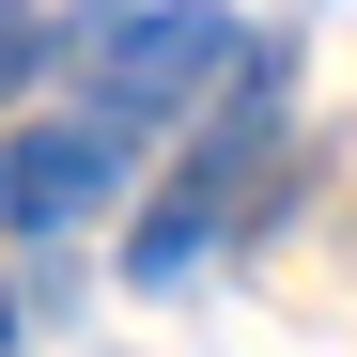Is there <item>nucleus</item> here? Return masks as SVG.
<instances>
[{
    "instance_id": "obj_4",
    "label": "nucleus",
    "mask_w": 357,
    "mask_h": 357,
    "mask_svg": "<svg viewBox=\"0 0 357 357\" xmlns=\"http://www.w3.org/2000/svg\"><path fill=\"white\" fill-rule=\"evenodd\" d=\"M47 78V16H31V0H0V93H31Z\"/></svg>"
},
{
    "instance_id": "obj_2",
    "label": "nucleus",
    "mask_w": 357,
    "mask_h": 357,
    "mask_svg": "<svg viewBox=\"0 0 357 357\" xmlns=\"http://www.w3.org/2000/svg\"><path fill=\"white\" fill-rule=\"evenodd\" d=\"M264 125H280V63H249V125H218V140L187 155V187H171V202L140 218V249H125L140 280H187V264H202V233L233 218V187H249V155H264Z\"/></svg>"
},
{
    "instance_id": "obj_1",
    "label": "nucleus",
    "mask_w": 357,
    "mask_h": 357,
    "mask_svg": "<svg viewBox=\"0 0 357 357\" xmlns=\"http://www.w3.org/2000/svg\"><path fill=\"white\" fill-rule=\"evenodd\" d=\"M218 63H233V16H218V0H155V16H125L93 47V125L109 140H125V125H171Z\"/></svg>"
},
{
    "instance_id": "obj_3",
    "label": "nucleus",
    "mask_w": 357,
    "mask_h": 357,
    "mask_svg": "<svg viewBox=\"0 0 357 357\" xmlns=\"http://www.w3.org/2000/svg\"><path fill=\"white\" fill-rule=\"evenodd\" d=\"M109 187H125V140L109 125H16L0 140V233H78Z\"/></svg>"
}]
</instances>
